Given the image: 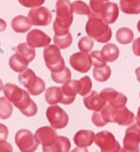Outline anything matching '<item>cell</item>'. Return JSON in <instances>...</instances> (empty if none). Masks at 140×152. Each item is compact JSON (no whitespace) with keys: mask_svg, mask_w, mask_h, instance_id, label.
<instances>
[{"mask_svg":"<svg viewBox=\"0 0 140 152\" xmlns=\"http://www.w3.org/2000/svg\"><path fill=\"white\" fill-rule=\"evenodd\" d=\"M3 93L5 97L20 110L26 117H34L38 113V107L30 97V94L25 90L20 89L15 84L7 83L3 86Z\"/></svg>","mask_w":140,"mask_h":152,"instance_id":"obj_1","label":"cell"},{"mask_svg":"<svg viewBox=\"0 0 140 152\" xmlns=\"http://www.w3.org/2000/svg\"><path fill=\"white\" fill-rule=\"evenodd\" d=\"M73 22V10L69 0H58L56 3V18L53 30L56 36H65Z\"/></svg>","mask_w":140,"mask_h":152,"instance_id":"obj_2","label":"cell"},{"mask_svg":"<svg viewBox=\"0 0 140 152\" xmlns=\"http://www.w3.org/2000/svg\"><path fill=\"white\" fill-rule=\"evenodd\" d=\"M86 32L88 37L100 43L110 42L112 36L110 27L101 17L90 15L86 25Z\"/></svg>","mask_w":140,"mask_h":152,"instance_id":"obj_3","label":"cell"},{"mask_svg":"<svg viewBox=\"0 0 140 152\" xmlns=\"http://www.w3.org/2000/svg\"><path fill=\"white\" fill-rule=\"evenodd\" d=\"M18 81L32 95H38L42 94L45 90L44 81L41 78L38 77L34 71L30 69H27L25 71L19 73Z\"/></svg>","mask_w":140,"mask_h":152,"instance_id":"obj_4","label":"cell"},{"mask_svg":"<svg viewBox=\"0 0 140 152\" xmlns=\"http://www.w3.org/2000/svg\"><path fill=\"white\" fill-rule=\"evenodd\" d=\"M61 48L57 45H49L43 50V58L48 69L52 72H59L65 67V63L61 54Z\"/></svg>","mask_w":140,"mask_h":152,"instance_id":"obj_5","label":"cell"},{"mask_svg":"<svg viewBox=\"0 0 140 152\" xmlns=\"http://www.w3.org/2000/svg\"><path fill=\"white\" fill-rule=\"evenodd\" d=\"M46 118L54 129H62L68 124V115L58 105H52L47 108Z\"/></svg>","mask_w":140,"mask_h":152,"instance_id":"obj_6","label":"cell"},{"mask_svg":"<svg viewBox=\"0 0 140 152\" xmlns=\"http://www.w3.org/2000/svg\"><path fill=\"white\" fill-rule=\"evenodd\" d=\"M101 152H120L121 146L112 133L109 131H101L96 134L95 142Z\"/></svg>","mask_w":140,"mask_h":152,"instance_id":"obj_7","label":"cell"},{"mask_svg":"<svg viewBox=\"0 0 140 152\" xmlns=\"http://www.w3.org/2000/svg\"><path fill=\"white\" fill-rule=\"evenodd\" d=\"M15 141L21 152H35L38 145L35 139V135L27 129H21L17 132Z\"/></svg>","mask_w":140,"mask_h":152,"instance_id":"obj_8","label":"cell"},{"mask_svg":"<svg viewBox=\"0 0 140 152\" xmlns=\"http://www.w3.org/2000/svg\"><path fill=\"white\" fill-rule=\"evenodd\" d=\"M28 18L35 26H47L52 21V13L46 7H38L30 10Z\"/></svg>","mask_w":140,"mask_h":152,"instance_id":"obj_9","label":"cell"},{"mask_svg":"<svg viewBox=\"0 0 140 152\" xmlns=\"http://www.w3.org/2000/svg\"><path fill=\"white\" fill-rule=\"evenodd\" d=\"M69 63L75 70L81 73L87 72L92 66L91 56L88 53H83V52H77L72 54L69 58Z\"/></svg>","mask_w":140,"mask_h":152,"instance_id":"obj_10","label":"cell"},{"mask_svg":"<svg viewBox=\"0 0 140 152\" xmlns=\"http://www.w3.org/2000/svg\"><path fill=\"white\" fill-rule=\"evenodd\" d=\"M58 134L53 127L43 126L38 128L35 133V139L38 145H42V146H51L56 142L58 139Z\"/></svg>","mask_w":140,"mask_h":152,"instance_id":"obj_11","label":"cell"},{"mask_svg":"<svg viewBox=\"0 0 140 152\" xmlns=\"http://www.w3.org/2000/svg\"><path fill=\"white\" fill-rule=\"evenodd\" d=\"M124 147L128 149L134 150L139 148L140 143V126L137 123H133L127 128L124 137Z\"/></svg>","mask_w":140,"mask_h":152,"instance_id":"obj_12","label":"cell"},{"mask_svg":"<svg viewBox=\"0 0 140 152\" xmlns=\"http://www.w3.org/2000/svg\"><path fill=\"white\" fill-rule=\"evenodd\" d=\"M27 43L33 48H38V47H47L49 46L51 42V38L46 35L44 32L38 29H33L28 33L27 37Z\"/></svg>","mask_w":140,"mask_h":152,"instance_id":"obj_13","label":"cell"},{"mask_svg":"<svg viewBox=\"0 0 140 152\" xmlns=\"http://www.w3.org/2000/svg\"><path fill=\"white\" fill-rule=\"evenodd\" d=\"M63 98L62 104L65 105H69L74 102L76 98V94H80L81 91V83L77 80H69L68 82H66L65 84H63V86L62 87Z\"/></svg>","mask_w":140,"mask_h":152,"instance_id":"obj_14","label":"cell"},{"mask_svg":"<svg viewBox=\"0 0 140 152\" xmlns=\"http://www.w3.org/2000/svg\"><path fill=\"white\" fill-rule=\"evenodd\" d=\"M111 119L112 122L117 123L119 125H130L134 121V114L131 112L128 108H112L111 110Z\"/></svg>","mask_w":140,"mask_h":152,"instance_id":"obj_15","label":"cell"},{"mask_svg":"<svg viewBox=\"0 0 140 152\" xmlns=\"http://www.w3.org/2000/svg\"><path fill=\"white\" fill-rule=\"evenodd\" d=\"M106 101L102 98L101 94H99L97 91H92L90 93L83 96V104L90 111L100 112L102 111L106 106Z\"/></svg>","mask_w":140,"mask_h":152,"instance_id":"obj_16","label":"cell"},{"mask_svg":"<svg viewBox=\"0 0 140 152\" xmlns=\"http://www.w3.org/2000/svg\"><path fill=\"white\" fill-rule=\"evenodd\" d=\"M95 134L90 130H80L74 136V142L78 147L90 146L95 142Z\"/></svg>","mask_w":140,"mask_h":152,"instance_id":"obj_17","label":"cell"},{"mask_svg":"<svg viewBox=\"0 0 140 152\" xmlns=\"http://www.w3.org/2000/svg\"><path fill=\"white\" fill-rule=\"evenodd\" d=\"M71 147L70 141L66 137L59 136L57 141L51 146H42L43 152H69Z\"/></svg>","mask_w":140,"mask_h":152,"instance_id":"obj_18","label":"cell"},{"mask_svg":"<svg viewBox=\"0 0 140 152\" xmlns=\"http://www.w3.org/2000/svg\"><path fill=\"white\" fill-rule=\"evenodd\" d=\"M28 65H29L28 60L26 58H24L21 54L17 53V52H15L9 60L10 67L14 71H15V72L21 73L23 71H25L28 67Z\"/></svg>","mask_w":140,"mask_h":152,"instance_id":"obj_19","label":"cell"},{"mask_svg":"<svg viewBox=\"0 0 140 152\" xmlns=\"http://www.w3.org/2000/svg\"><path fill=\"white\" fill-rule=\"evenodd\" d=\"M119 15V8L115 3L109 2L104 8V11L101 15V18L105 20L107 24H111L116 21Z\"/></svg>","mask_w":140,"mask_h":152,"instance_id":"obj_20","label":"cell"},{"mask_svg":"<svg viewBox=\"0 0 140 152\" xmlns=\"http://www.w3.org/2000/svg\"><path fill=\"white\" fill-rule=\"evenodd\" d=\"M12 28L17 33H25L29 31L32 27V22L29 18H26L24 15H17L13 18L12 20Z\"/></svg>","mask_w":140,"mask_h":152,"instance_id":"obj_21","label":"cell"},{"mask_svg":"<svg viewBox=\"0 0 140 152\" xmlns=\"http://www.w3.org/2000/svg\"><path fill=\"white\" fill-rule=\"evenodd\" d=\"M63 98L62 88L50 87L45 91V100L50 105H56L58 103H62Z\"/></svg>","mask_w":140,"mask_h":152,"instance_id":"obj_22","label":"cell"},{"mask_svg":"<svg viewBox=\"0 0 140 152\" xmlns=\"http://www.w3.org/2000/svg\"><path fill=\"white\" fill-rule=\"evenodd\" d=\"M120 9L127 15L140 14V0H120Z\"/></svg>","mask_w":140,"mask_h":152,"instance_id":"obj_23","label":"cell"},{"mask_svg":"<svg viewBox=\"0 0 140 152\" xmlns=\"http://www.w3.org/2000/svg\"><path fill=\"white\" fill-rule=\"evenodd\" d=\"M101 55L106 62L112 63L119 57V48L113 43H107L101 50Z\"/></svg>","mask_w":140,"mask_h":152,"instance_id":"obj_24","label":"cell"},{"mask_svg":"<svg viewBox=\"0 0 140 152\" xmlns=\"http://www.w3.org/2000/svg\"><path fill=\"white\" fill-rule=\"evenodd\" d=\"M133 32L129 28L123 27L116 32V39L121 45H129L133 41Z\"/></svg>","mask_w":140,"mask_h":152,"instance_id":"obj_25","label":"cell"},{"mask_svg":"<svg viewBox=\"0 0 140 152\" xmlns=\"http://www.w3.org/2000/svg\"><path fill=\"white\" fill-rule=\"evenodd\" d=\"M17 52L19 54H21L24 58L28 60V62L31 63L36 57V51L35 48L30 46L27 42H22L19 43L17 47Z\"/></svg>","mask_w":140,"mask_h":152,"instance_id":"obj_26","label":"cell"},{"mask_svg":"<svg viewBox=\"0 0 140 152\" xmlns=\"http://www.w3.org/2000/svg\"><path fill=\"white\" fill-rule=\"evenodd\" d=\"M51 78L54 82L58 84H65L68 82L71 78V71L69 70L68 67H65L62 71L59 72H52Z\"/></svg>","mask_w":140,"mask_h":152,"instance_id":"obj_27","label":"cell"},{"mask_svg":"<svg viewBox=\"0 0 140 152\" xmlns=\"http://www.w3.org/2000/svg\"><path fill=\"white\" fill-rule=\"evenodd\" d=\"M13 113V105L6 97L0 98V118L2 119L9 118Z\"/></svg>","mask_w":140,"mask_h":152,"instance_id":"obj_28","label":"cell"},{"mask_svg":"<svg viewBox=\"0 0 140 152\" xmlns=\"http://www.w3.org/2000/svg\"><path fill=\"white\" fill-rule=\"evenodd\" d=\"M111 69L109 66H106L105 67H100V69H93V77L96 81L98 82H106L107 79L110 77Z\"/></svg>","mask_w":140,"mask_h":152,"instance_id":"obj_29","label":"cell"},{"mask_svg":"<svg viewBox=\"0 0 140 152\" xmlns=\"http://www.w3.org/2000/svg\"><path fill=\"white\" fill-rule=\"evenodd\" d=\"M73 38L72 35L68 33L65 36H54V43L61 49H65L72 45Z\"/></svg>","mask_w":140,"mask_h":152,"instance_id":"obj_30","label":"cell"},{"mask_svg":"<svg viewBox=\"0 0 140 152\" xmlns=\"http://www.w3.org/2000/svg\"><path fill=\"white\" fill-rule=\"evenodd\" d=\"M107 3H109V0H90V6H89L91 10L90 15L101 17L104 8L107 5Z\"/></svg>","mask_w":140,"mask_h":152,"instance_id":"obj_31","label":"cell"},{"mask_svg":"<svg viewBox=\"0 0 140 152\" xmlns=\"http://www.w3.org/2000/svg\"><path fill=\"white\" fill-rule=\"evenodd\" d=\"M72 10H73V13L77 15H90L91 14L90 8L83 1H81V0H77V1H74L72 3Z\"/></svg>","mask_w":140,"mask_h":152,"instance_id":"obj_32","label":"cell"},{"mask_svg":"<svg viewBox=\"0 0 140 152\" xmlns=\"http://www.w3.org/2000/svg\"><path fill=\"white\" fill-rule=\"evenodd\" d=\"M94 46V39L90 37H83L78 42V47L81 50V52L83 53H88L92 50Z\"/></svg>","mask_w":140,"mask_h":152,"instance_id":"obj_33","label":"cell"},{"mask_svg":"<svg viewBox=\"0 0 140 152\" xmlns=\"http://www.w3.org/2000/svg\"><path fill=\"white\" fill-rule=\"evenodd\" d=\"M91 61H92V66L95 69H100V67H105L107 66V62L103 59L101 55V51L95 50L90 53Z\"/></svg>","mask_w":140,"mask_h":152,"instance_id":"obj_34","label":"cell"},{"mask_svg":"<svg viewBox=\"0 0 140 152\" xmlns=\"http://www.w3.org/2000/svg\"><path fill=\"white\" fill-rule=\"evenodd\" d=\"M80 83H81V91H80V94L82 96H86V95L88 94L91 89H92V82H91L90 78L88 76H85L79 80Z\"/></svg>","mask_w":140,"mask_h":152,"instance_id":"obj_35","label":"cell"},{"mask_svg":"<svg viewBox=\"0 0 140 152\" xmlns=\"http://www.w3.org/2000/svg\"><path fill=\"white\" fill-rule=\"evenodd\" d=\"M118 91H116L114 89H112V88H106V89L102 90V91L100 93V94H101L102 98L105 100L106 102H112L115 98H116L118 96Z\"/></svg>","mask_w":140,"mask_h":152,"instance_id":"obj_36","label":"cell"},{"mask_svg":"<svg viewBox=\"0 0 140 152\" xmlns=\"http://www.w3.org/2000/svg\"><path fill=\"white\" fill-rule=\"evenodd\" d=\"M127 100H128V98L126 95L122 93H119L118 96L115 98L112 102L109 103V105L112 108H115V109H116V108H122V107H125Z\"/></svg>","mask_w":140,"mask_h":152,"instance_id":"obj_37","label":"cell"},{"mask_svg":"<svg viewBox=\"0 0 140 152\" xmlns=\"http://www.w3.org/2000/svg\"><path fill=\"white\" fill-rule=\"evenodd\" d=\"M18 2L21 4L23 7L26 8H38L41 7V5L45 2V0H18Z\"/></svg>","mask_w":140,"mask_h":152,"instance_id":"obj_38","label":"cell"},{"mask_svg":"<svg viewBox=\"0 0 140 152\" xmlns=\"http://www.w3.org/2000/svg\"><path fill=\"white\" fill-rule=\"evenodd\" d=\"M91 121H92L93 124L97 127H103L107 124V123L104 121V119L102 118L101 114H100V112H94L93 115H92V118H91Z\"/></svg>","mask_w":140,"mask_h":152,"instance_id":"obj_39","label":"cell"},{"mask_svg":"<svg viewBox=\"0 0 140 152\" xmlns=\"http://www.w3.org/2000/svg\"><path fill=\"white\" fill-rule=\"evenodd\" d=\"M0 152H13V147L5 141L0 142Z\"/></svg>","mask_w":140,"mask_h":152,"instance_id":"obj_40","label":"cell"},{"mask_svg":"<svg viewBox=\"0 0 140 152\" xmlns=\"http://www.w3.org/2000/svg\"><path fill=\"white\" fill-rule=\"evenodd\" d=\"M133 51L134 55L140 57V38H137L136 39H134V42L133 43Z\"/></svg>","mask_w":140,"mask_h":152,"instance_id":"obj_41","label":"cell"},{"mask_svg":"<svg viewBox=\"0 0 140 152\" xmlns=\"http://www.w3.org/2000/svg\"><path fill=\"white\" fill-rule=\"evenodd\" d=\"M8 134H9V131H8L7 127L4 124H0V140L5 141L8 137Z\"/></svg>","mask_w":140,"mask_h":152,"instance_id":"obj_42","label":"cell"},{"mask_svg":"<svg viewBox=\"0 0 140 152\" xmlns=\"http://www.w3.org/2000/svg\"><path fill=\"white\" fill-rule=\"evenodd\" d=\"M71 152H88L86 147H76Z\"/></svg>","mask_w":140,"mask_h":152,"instance_id":"obj_43","label":"cell"},{"mask_svg":"<svg viewBox=\"0 0 140 152\" xmlns=\"http://www.w3.org/2000/svg\"><path fill=\"white\" fill-rule=\"evenodd\" d=\"M120 152H139V148L134 149V150H131V149L126 148V147H122V148L120 149Z\"/></svg>","mask_w":140,"mask_h":152,"instance_id":"obj_44","label":"cell"},{"mask_svg":"<svg viewBox=\"0 0 140 152\" xmlns=\"http://www.w3.org/2000/svg\"><path fill=\"white\" fill-rule=\"evenodd\" d=\"M136 123L140 126V106L138 108V112H137V115H136Z\"/></svg>","mask_w":140,"mask_h":152,"instance_id":"obj_45","label":"cell"},{"mask_svg":"<svg viewBox=\"0 0 140 152\" xmlns=\"http://www.w3.org/2000/svg\"><path fill=\"white\" fill-rule=\"evenodd\" d=\"M135 74H136V77H137V80L140 83V66L137 67L136 69H135Z\"/></svg>","mask_w":140,"mask_h":152,"instance_id":"obj_46","label":"cell"},{"mask_svg":"<svg viewBox=\"0 0 140 152\" xmlns=\"http://www.w3.org/2000/svg\"><path fill=\"white\" fill-rule=\"evenodd\" d=\"M137 30H138V32L140 33V20H139L138 23H137Z\"/></svg>","mask_w":140,"mask_h":152,"instance_id":"obj_47","label":"cell"}]
</instances>
